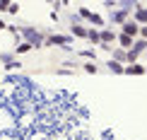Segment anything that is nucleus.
<instances>
[{
    "label": "nucleus",
    "mask_w": 147,
    "mask_h": 140,
    "mask_svg": "<svg viewBox=\"0 0 147 140\" xmlns=\"http://www.w3.org/2000/svg\"><path fill=\"white\" fill-rule=\"evenodd\" d=\"M125 32L128 34H135V24H125Z\"/></svg>",
    "instance_id": "f257e3e1"
}]
</instances>
